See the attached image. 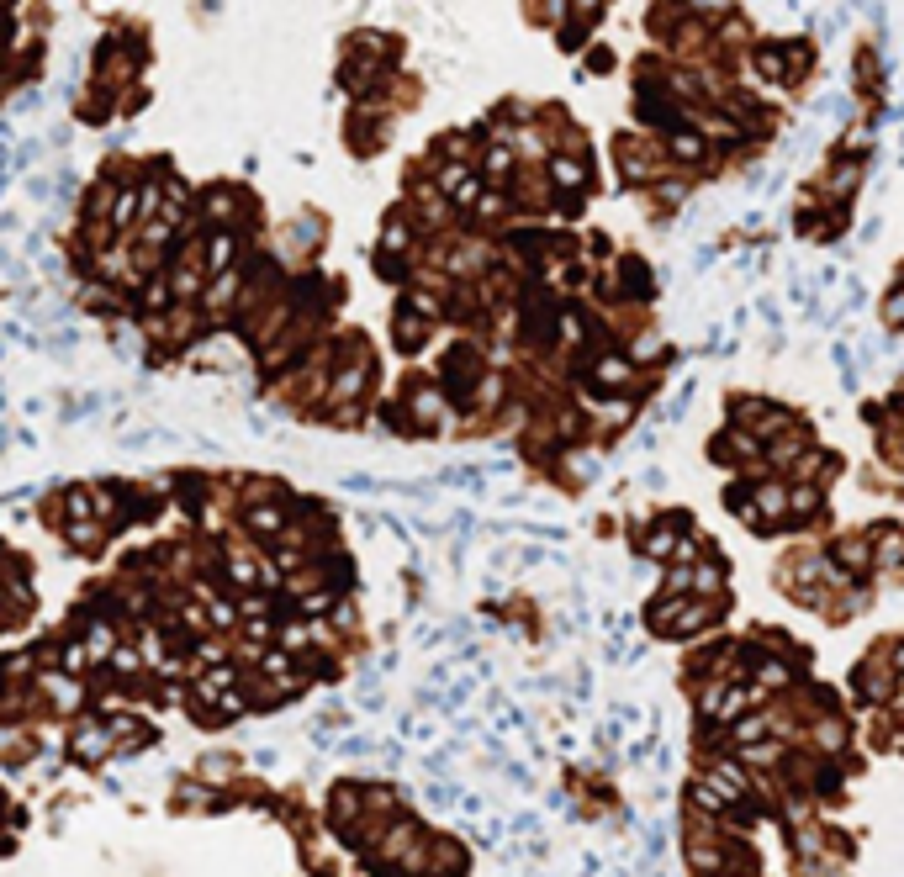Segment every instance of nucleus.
<instances>
[{"label": "nucleus", "mask_w": 904, "mask_h": 877, "mask_svg": "<svg viewBox=\"0 0 904 877\" xmlns=\"http://www.w3.org/2000/svg\"><path fill=\"white\" fill-rule=\"evenodd\" d=\"M804 64H809L804 43H767L762 53H756V69H762L767 80H778V85L799 80V74H804Z\"/></svg>", "instance_id": "1"}, {"label": "nucleus", "mask_w": 904, "mask_h": 877, "mask_svg": "<svg viewBox=\"0 0 904 877\" xmlns=\"http://www.w3.org/2000/svg\"><path fill=\"white\" fill-rule=\"evenodd\" d=\"M587 180H593V170H587L582 154H571V159H566V154H550V185H556L561 196H577Z\"/></svg>", "instance_id": "2"}, {"label": "nucleus", "mask_w": 904, "mask_h": 877, "mask_svg": "<svg viewBox=\"0 0 904 877\" xmlns=\"http://www.w3.org/2000/svg\"><path fill=\"white\" fill-rule=\"evenodd\" d=\"M846 745H852V730H846L841 719H815L809 724V751L815 756H841Z\"/></svg>", "instance_id": "3"}, {"label": "nucleus", "mask_w": 904, "mask_h": 877, "mask_svg": "<svg viewBox=\"0 0 904 877\" xmlns=\"http://www.w3.org/2000/svg\"><path fill=\"white\" fill-rule=\"evenodd\" d=\"M867 550H873V566H904V529L899 524H878L873 539H867Z\"/></svg>", "instance_id": "4"}, {"label": "nucleus", "mask_w": 904, "mask_h": 877, "mask_svg": "<svg viewBox=\"0 0 904 877\" xmlns=\"http://www.w3.org/2000/svg\"><path fill=\"white\" fill-rule=\"evenodd\" d=\"M667 154H672V159H682V164H693V159H704V154H709V138L698 133V127H682V133H672V138H667Z\"/></svg>", "instance_id": "5"}, {"label": "nucleus", "mask_w": 904, "mask_h": 877, "mask_svg": "<svg viewBox=\"0 0 904 877\" xmlns=\"http://www.w3.org/2000/svg\"><path fill=\"white\" fill-rule=\"evenodd\" d=\"M719 587H725V566H719V561H704V566H698V561H693V592L719 597Z\"/></svg>", "instance_id": "6"}, {"label": "nucleus", "mask_w": 904, "mask_h": 877, "mask_svg": "<svg viewBox=\"0 0 904 877\" xmlns=\"http://www.w3.org/2000/svg\"><path fill=\"white\" fill-rule=\"evenodd\" d=\"M820 508V487H793L788 492V513H815Z\"/></svg>", "instance_id": "7"}]
</instances>
